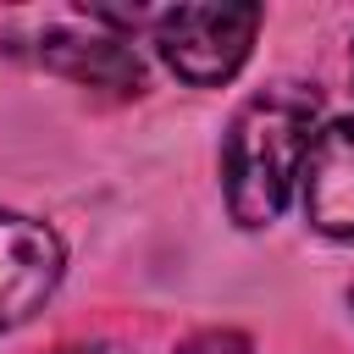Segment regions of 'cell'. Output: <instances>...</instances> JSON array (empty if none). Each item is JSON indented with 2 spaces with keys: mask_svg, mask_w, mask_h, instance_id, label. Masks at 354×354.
I'll return each mask as SVG.
<instances>
[{
  "mask_svg": "<svg viewBox=\"0 0 354 354\" xmlns=\"http://www.w3.org/2000/svg\"><path fill=\"white\" fill-rule=\"evenodd\" d=\"M315 133H321L315 83H271L232 111L221 133V194L243 232H260L288 210Z\"/></svg>",
  "mask_w": 354,
  "mask_h": 354,
  "instance_id": "1",
  "label": "cell"
},
{
  "mask_svg": "<svg viewBox=\"0 0 354 354\" xmlns=\"http://www.w3.org/2000/svg\"><path fill=\"white\" fill-rule=\"evenodd\" d=\"M266 11L254 0H221V6H166L149 17V39L160 61L188 88H221L243 72L254 33Z\"/></svg>",
  "mask_w": 354,
  "mask_h": 354,
  "instance_id": "2",
  "label": "cell"
},
{
  "mask_svg": "<svg viewBox=\"0 0 354 354\" xmlns=\"http://www.w3.org/2000/svg\"><path fill=\"white\" fill-rule=\"evenodd\" d=\"M66 243L50 221L0 205V332L33 321L61 288Z\"/></svg>",
  "mask_w": 354,
  "mask_h": 354,
  "instance_id": "3",
  "label": "cell"
},
{
  "mask_svg": "<svg viewBox=\"0 0 354 354\" xmlns=\"http://www.w3.org/2000/svg\"><path fill=\"white\" fill-rule=\"evenodd\" d=\"M304 221L326 238H354V111L321 122L304 177H299Z\"/></svg>",
  "mask_w": 354,
  "mask_h": 354,
  "instance_id": "4",
  "label": "cell"
},
{
  "mask_svg": "<svg viewBox=\"0 0 354 354\" xmlns=\"http://www.w3.org/2000/svg\"><path fill=\"white\" fill-rule=\"evenodd\" d=\"M39 61L83 88H105V94H138L144 88V61L127 39L111 33H72V28H50L39 39Z\"/></svg>",
  "mask_w": 354,
  "mask_h": 354,
  "instance_id": "5",
  "label": "cell"
},
{
  "mask_svg": "<svg viewBox=\"0 0 354 354\" xmlns=\"http://www.w3.org/2000/svg\"><path fill=\"white\" fill-rule=\"evenodd\" d=\"M171 354H254V343H249V332H238V326H199V332H188Z\"/></svg>",
  "mask_w": 354,
  "mask_h": 354,
  "instance_id": "6",
  "label": "cell"
},
{
  "mask_svg": "<svg viewBox=\"0 0 354 354\" xmlns=\"http://www.w3.org/2000/svg\"><path fill=\"white\" fill-rule=\"evenodd\" d=\"M61 354H133L122 343H77V348H61Z\"/></svg>",
  "mask_w": 354,
  "mask_h": 354,
  "instance_id": "7",
  "label": "cell"
},
{
  "mask_svg": "<svg viewBox=\"0 0 354 354\" xmlns=\"http://www.w3.org/2000/svg\"><path fill=\"white\" fill-rule=\"evenodd\" d=\"M348 72H354V50H348Z\"/></svg>",
  "mask_w": 354,
  "mask_h": 354,
  "instance_id": "8",
  "label": "cell"
},
{
  "mask_svg": "<svg viewBox=\"0 0 354 354\" xmlns=\"http://www.w3.org/2000/svg\"><path fill=\"white\" fill-rule=\"evenodd\" d=\"M348 304H354V293H348Z\"/></svg>",
  "mask_w": 354,
  "mask_h": 354,
  "instance_id": "9",
  "label": "cell"
}]
</instances>
